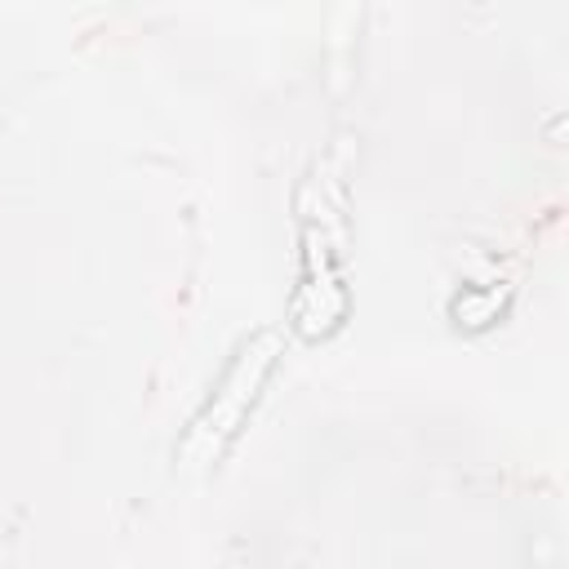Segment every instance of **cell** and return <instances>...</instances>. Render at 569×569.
Listing matches in <instances>:
<instances>
[{
    "instance_id": "6da1fadb",
    "label": "cell",
    "mask_w": 569,
    "mask_h": 569,
    "mask_svg": "<svg viewBox=\"0 0 569 569\" xmlns=\"http://www.w3.org/2000/svg\"><path fill=\"white\" fill-rule=\"evenodd\" d=\"M276 351H280V338L276 333H258V338H249L240 347V356L227 369L222 387L213 391V400L200 409V418L191 422V431L178 445V453H182L187 467H204V462H213L227 449V440L240 431V422H244L258 387L267 382V373L276 365Z\"/></svg>"
}]
</instances>
